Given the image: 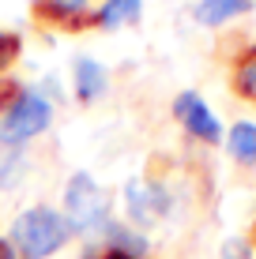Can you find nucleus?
Here are the masks:
<instances>
[{
	"label": "nucleus",
	"instance_id": "2eb2a0df",
	"mask_svg": "<svg viewBox=\"0 0 256 259\" xmlns=\"http://www.w3.org/2000/svg\"><path fill=\"white\" fill-rule=\"evenodd\" d=\"M223 259H249V244H245V240H226Z\"/></svg>",
	"mask_w": 256,
	"mask_h": 259
},
{
	"label": "nucleus",
	"instance_id": "1a4fd4ad",
	"mask_svg": "<svg viewBox=\"0 0 256 259\" xmlns=\"http://www.w3.org/2000/svg\"><path fill=\"white\" fill-rule=\"evenodd\" d=\"M252 8V0H200L196 4V19L204 26H218L234 15H245Z\"/></svg>",
	"mask_w": 256,
	"mask_h": 259
},
{
	"label": "nucleus",
	"instance_id": "423d86ee",
	"mask_svg": "<svg viewBox=\"0 0 256 259\" xmlns=\"http://www.w3.org/2000/svg\"><path fill=\"white\" fill-rule=\"evenodd\" d=\"M34 15L46 23H68L72 30L94 26V15H87V0H34Z\"/></svg>",
	"mask_w": 256,
	"mask_h": 259
},
{
	"label": "nucleus",
	"instance_id": "f257e3e1",
	"mask_svg": "<svg viewBox=\"0 0 256 259\" xmlns=\"http://www.w3.org/2000/svg\"><path fill=\"white\" fill-rule=\"evenodd\" d=\"M72 229H68L64 214L53 207H30L12 222V248L19 259H46L57 248L68 244Z\"/></svg>",
	"mask_w": 256,
	"mask_h": 259
},
{
	"label": "nucleus",
	"instance_id": "0eeeda50",
	"mask_svg": "<svg viewBox=\"0 0 256 259\" xmlns=\"http://www.w3.org/2000/svg\"><path fill=\"white\" fill-rule=\"evenodd\" d=\"M76 94L79 102H94L105 94V68L91 57H76Z\"/></svg>",
	"mask_w": 256,
	"mask_h": 259
},
{
	"label": "nucleus",
	"instance_id": "6e6552de",
	"mask_svg": "<svg viewBox=\"0 0 256 259\" xmlns=\"http://www.w3.org/2000/svg\"><path fill=\"white\" fill-rule=\"evenodd\" d=\"M139 0H105V4L94 12V26L102 30H117V26H128L139 19Z\"/></svg>",
	"mask_w": 256,
	"mask_h": 259
},
{
	"label": "nucleus",
	"instance_id": "a211bd4d",
	"mask_svg": "<svg viewBox=\"0 0 256 259\" xmlns=\"http://www.w3.org/2000/svg\"><path fill=\"white\" fill-rule=\"evenodd\" d=\"M252 248H256V222H252Z\"/></svg>",
	"mask_w": 256,
	"mask_h": 259
},
{
	"label": "nucleus",
	"instance_id": "f8f14e48",
	"mask_svg": "<svg viewBox=\"0 0 256 259\" xmlns=\"http://www.w3.org/2000/svg\"><path fill=\"white\" fill-rule=\"evenodd\" d=\"M26 173V154L19 147H0V188H15Z\"/></svg>",
	"mask_w": 256,
	"mask_h": 259
},
{
	"label": "nucleus",
	"instance_id": "f3484780",
	"mask_svg": "<svg viewBox=\"0 0 256 259\" xmlns=\"http://www.w3.org/2000/svg\"><path fill=\"white\" fill-rule=\"evenodd\" d=\"M94 259H136V255H128V252H117V248H105V252H98Z\"/></svg>",
	"mask_w": 256,
	"mask_h": 259
},
{
	"label": "nucleus",
	"instance_id": "9d476101",
	"mask_svg": "<svg viewBox=\"0 0 256 259\" xmlns=\"http://www.w3.org/2000/svg\"><path fill=\"white\" fill-rule=\"evenodd\" d=\"M230 79H234V94L256 105V46L245 49L241 57L234 60V75Z\"/></svg>",
	"mask_w": 256,
	"mask_h": 259
},
{
	"label": "nucleus",
	"instance_id": "7ed1b4c3",
	"mask_svg": "<svg viewBox=\"0 0 256 259\" xmlns=\"http://www.w3.org/2000/svg\"><path fill=\"white\" fill-rule=\"evenodd\" d=\"M49 120H53V105L38 91H23V98L0 120V147H19V143L42 136Z\"/></svg>",
	"mask_w": 256,
	"mask_h": 259
},
{
	"label": "nucleus",
	"instance_id": "9b49d317",
	"mask_svg": "<svg viewBox=\"0 0 256 259\" xmlns=\"http://www.w3.org/2000/svg\"><path fill=\"white\" fill-rule=\"evenodd\" d=\"M226 150H230L241 165H252L256 162V124L237 120L230 128V136H226Z\"/></svg>",
	"mask_w": 256,
	"mask_h": 259
},
{
	"label": "nucleus",
	"instance_id": "ddd939ff",
	"mask_svg": "<svg viewBox=\"0 0 256 259\" xmlns=\"http://www.w3.org/2000/svg\"><path fill=\"white\" fill-rule=\"evenodd\" d=\"M19 53H23V38L12 30H0V75L19 60Z\"/></svg>",
	"mask_w": 256,
	"mask_h": 259
},
{
	"label": "nucleus",
	"instance_id": "20e7f679",
	"mask_svg": "<svg viewBox=\"0 0 256 259\" xmlns=\"http://www.w3.org/2000/svg\"><path fill=\"white\" fill-rule=\"evenodd\" d=\"M125 210L136 226H155L170 214V192L151 177H132L125 184Z\"/></svg>",
	"mask_w": 256,
	"mask_h": 259
},
{
	"label": "nucleus",
	"instance_id": "f03ea898",
	"mask_svg": "<svg viewBox=\"0 0 256 259\" xmlns=\"http://www.w3.org/2000/svg\"><path fill=\"white\" fill-rule=\"evenodd\" d=\"M64 222L76 233H91L109 222V192L98 188L91 173H72L64 188Z\"/></svg>",
	"mask_w": 256,
	"mask_h": 259
},
{
	"label": "nucleus",
	"instance_id": "dca6fc26",
	"mask_svg": "<svg viewBox=\"0 0 256 259\" xmlns=\"http://www.w3.org/2000/svg\"><path fill=\"white\" fill-rule=\"evenodd\" d=\"M0 259H19V252L12 248V240H4V237H0Z\"/></svg>",
	"mask_w": 256,
	"mask_h": 259
},
{
	"label": "nucleus",
	"instance_id": "39448f33",
	"mask_svg": "<svg viewBox=\"0 0 256 259\" xmlns=\"http://www.w3.org/2000/svg\"><path fill=\"white\" fill-rule=\"evenodd\" d=\"M173 117L185 124L189 136H196L204 143H218L223 139V124H218V117L207 109V102L196 91H181L177 98H173Z\"/></svg>",
	"mask_w": 256,
	"mask_h": 259
},
{
	"label": "nucleus",
	"instance_id": "4468645a",
	"mask_svg": "<svg viewBox=\"0 0 256 259\" xmlns=\"http://www.w3.org/2000/svg\"><path fill=\"white\" fill-rule=\"evenodd\" d=\"M26 87L19 83V79H8V75H0V109H12L15 102L23 98Z\"/></svg>",
	"mask_w": 256,
	"mask_h": 259
}]
</instances>
